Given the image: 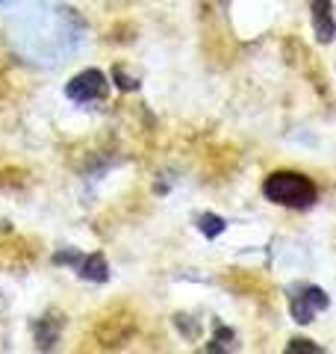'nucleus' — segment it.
I'll use <instances>...</instances> for the list:
<instances>
[{"mask_svg": "<svg viewBox=\"0 0 336 354\" xmlns=\"http://www.w3.org/2000/svg\"><path fill=\"white\" fill-rule=\"evenodd\" d=\"M227 348H233V330L218 328L216 339H212V346H207V351H227Z\"/></svg>", "mask_w": 336, "mask_h": 354, "instance_id": "9", "label": "nucleus"}, {"mask_svg": "<svg viewBox=\"0 0 336 354\" xmlns=\"http://www.w3.org/2000/svg\"><path fill=\"white\" fill-rule=\"evenodd\" d=\"M324 348L316 346L312 339H289V346H286V354H321Z\"/></svg>", "mask_w": 336, "mask_h": 354, "instance_id": "8", "label": "nucleus"}, {"mask_svg": "<svg viewBox=\"0 0 336 354\" xmlns=\"http://www.w3.org/2000/svg\"><path fill=\"white\" fill-rule=\"evenodd\" d=\"M263 195L272 204L289 207V209H310L319 201V189L307 174L298 171H274L265 177L263 183Z\"/></svg>", "mask_w": 336, "mask_h": 354, "instance_id": "1", "label": "nucleus"}, {"mask_svg": "<svg viewBox=\"0 0 336 354\" xmlns=\"http://www.w3.org/2000/svg\"><path fill=\"white\" fill-rule=\"evenodd\" d=\"M59 330H62V316L59 313H48L32 322V334H36V342L41 351H50L59 339Z\"/></svg>", "mask_w": 336, "mask_h": 354, "instance_id": "5", "label": "nucleus"}, {"mask_svg": "<svg viewBox=\"0 0 336 354\" xmlns=\"http://www.w3.org/2000/svg\"><path fill=\"white\" fill-rule=\"evenodd\" d=\"M106 77L104 71L97 68H88V71H80L77 77H71V83L65 86V95L71 97L77 104H92V101H100L106 97Z\"/></svg>", "mask_w": 336, "mask_h": 354, "instance_id": "3", "label": "nucleus"}, {"mask_svg": "<svg viewBox=\"0 0 336 354\" xmlns=\"http://www.w3.org/2000/svg\"><path fill=\"white\" fill-rule=\"evenodd\" d=\"M112 77H115L118 88H124V92H136V88H139V80H136V77H130V74H124V68H115V71H112Z\"/></svg>", "mask_w": 336, "mask_h": 354, "instance_id": "10", "label": "nucleus"}, {"mask_svg": "<svg viewBox=\"0 0 336 354\" xmlns=\"http://www.w3.org/2000/svg\"><path fill=\"white\" fill-rule=\"evenodd\" d=\"M224 227H227V221H224L221 216L216 213H204V216H198V230L204 234L207 239H216L224 234Z\"/></svg>", "mask_w": 336, "mask_h": 354, "instance_id": "7", "label": "nucleus"}, {"mask_svg": "<svg viewBox=\"0 0 336 354\" xmlns=\"http://www.w3.org/2000/svg\"><path fill=\"white\" fill-rule=\"evenodd\" d=\"M77 274L86 281H95V283H104L109 278V266L104 260V254H86V257L77 260Z\"/></svg>", "mask_w": 336, "mask_h": 354, "instance_id": "6", "label": "nucleus"}, {"mask_svg": "<svg viewBox=\"0 0 336 354\" xmlns=\"http://www.w3.org/2000/svg\"><path fill=\"white\" fill-rule=\"evenodd\" d=\"M312 12V32H316V41L330 44L336 39V21H333V0H312L310 3Z\"/></svg>", "mask_w": 336, "mask_h": 354, "instance_id": "4", "label": "nucleus"}, {"mask_svg": "<svg viewBox=\"0 0 336 354\" xmlns=\"http://www.w3.org/2000/svg\"><path fill=\"white\" fill-rule=\"evenodd\" d=\"M292 292L295 295H289V313H292V322H298V325H310L319 310L330 307V298L321 286L301 283V286H292Z\"/></svg>", "mask_w": 336, "mask_h": 354, "instance_id": "2", "label": "nucleus"}]
</instances>
